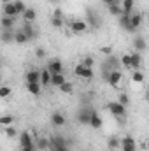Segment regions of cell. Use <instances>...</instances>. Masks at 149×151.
<instances>
[{"instance_id": "obj_47", "label": "cell", "mask_w": 149, "mask_h": 151, "mask_svg": "<svg viewBox=\"0 0 149 151\" xmlns=\"http://www.w3.org/2000/svg\"><path fill=\"white\" fill-rule=\"evenodd\" d=\"M0 81H2V74H0Z\"/></svg>"}, {"instance_id": "obj_41", "label": "cell", "mask_w": 149, "mask_h": 151, "mask_svg": "<svg viewBox=\"0 0 149 151\" xmlns=\"http://www.w3.org/2000/svg\"><path fill=\"white\" fill-rule=\"evenodd\" d=\"M119 2H121V0H102V4L107 5V7H109V5H119Z\"/></svg>"}, {"instance_id": "obj_45", "label": "cell", "mask_w": 149, "mask_h": 151, "mask_svg": "<svg viewBox=\"0 0 149 151\" xmlns=\"http://www.w3.org/2000/svg\"><path fill=\"white\" fill-rule=\"evenodd\" d=\"M9 2H12V0H0V4L4 5V4H9Z\"/></svg>"}, {"instance_id": "obj_3", "label": "cell", "mask_w": 149, "mask_h": 151, "mask_svg": "<svg viewBox=\"0 0 149 151\" xmlns=\"http://www.w3.org/2000/svg\"><path fill=\"white\" fill-rule=\"evenodd\" d=\"M91 109H93V107H90V106H82L81 109H77L75 119H77L81 125H88V123H90V113H91Z\"/></svg>"}, {"instance_id": "obj_9", "label": "cell", "mask_w": 149, "mask_h": 151, "mask_svg": "<svg viewBox=\"0 0 149 151\" xmlns=\"http://www.w3.org/2000/svg\"><path fill=\"white\" fill-rule=\"evenodd\" d=\"M19 30L27 35L28 40H34V39L37 37V28L34 27V23H25V21H23V25H21V28H19Z\"/></svg>"}, {"instance_id": "obj_5", "label": "cell", "mask_w": 149, "mask_h": 151, "mask_svg": "<svg viewBox=\"0 0 149 151\" xmlns=\"http://www.w3.org/2000/svg\"><path fill=\"white\" fill-rule=\"evenodd\" d=\"M119 148H121V151H137L135 139L132 135H125L123 139H119Z\"/></svg>"}, {"instance_id": "obj_26", "label": "cell", "mask_w": 149, "mask_h": 151, "mask_svg": "<svg viewBox=\"0 0 149 151\" xmlns=\"http://www.w3.org/2000/svg\"><path fill=\"white\" fill-rule=\"evenodd\" d=\"M49 81H51V72L47 69H42L40 70V79H39L40 86H49Z\"/></svg>"}, {"instance_id": "obj_31", "label": "cell", "mask_w": 149, "mask_h": 151, "mask_svg": "<svg viewBox=\"0 0 149 151\" xmlns=\"http://www.w3.org/2000/svg\"><path fill=\"white\" fill-rule=\"evenodd\" d=\"M60 91H62V93H67V95H70V93L74 91V84H72L70 81H65V83L60 86Z\"/></svg>"}, {"instance_id": "obj_17", "label": "cell", "mask_w": 149, "mask_h": 151, "mask_svg": "<svg viewBox=\"0 0 149 151\" xmlns=\"http://www.w3.org/2000/svg\"><path fill=\"white\" fill-rule=\"evenodd\" d=\"M0 40L5 42V44L14 42V28H2V32H0Z\"/></svg>"}, {"instance_id": "obj_13", "label": "cell", "mask_w": 149, "mask_h": 151, "mask_svg": "<svg viewBox=\"0 0 149 151\" xmlns=\"http://www.w3.org/2000/svg\"><path fill=\"white\" fill-rule=\"evenodd\" d=\"M19 144H21V148H35L30 132H21L19 134Z\"/></svg>"}, {"instance_id": "obj_22", "label": "cell", "mask_w": 149, "mask_h": 151, "mask_svg": "<svg viewBox=\"0 0 149 151\" xmlns=\"http://www.w3.org/2000/svg\"><path fill=\"white\" fill-rule=\"evenodd\" d=\"M133 5H135L133 0H121V2H119V7H121V11H123L125 14H132V12H133Z\"/></svg>"}, {"instance_id": "obj_23", "label": "cell", "mask_w": 149, "mask_h": 151, "mask_svg": "<svg viewBox=\"0 0 149 151\" xmlns=\"http://www.w3.org/2000/svg\"><path fill=\"white\" fill-rule=\"evenodd\" d=\"M65 81H67V79H65V76L63 74H51V81H49V84L54 86V88H60Z\"/></svg>"}, {"instance_id": "obj_42", "label": "cell", "mask_w": 149, "mask_h": 151, "mask_svg": "<svg viewBox=\"0 0 149 151\" xmlns=\"http://www.w3.org/2000/svg\"><path fill=\"white\" fill-rule=\"evenodd\" d=\"M100 51L105 55V56H109V55H112V47L111 46H104V47H100Z\"/></svg>"}, {"instance_id": "obj_7", "label": "cell", "mask_w": 149, "mask_h": 151, "mask_svg": "<svg viewBox=\"0 0 149 151\" xmlns=\"http://www.w3.org/2000/svg\"><path fill=\"white\" fill-rule=\"evenodd\" d=\"M51 74H63V63L60 58H51L47 62V67H46Z\"/></svg>"}, {"instance_id": "obj_46", "label": "cell", "mask_w": 149, "mask_h": 151, "mask_svg": "<svg viewBox=\"0 0 149 151\" xmlns=\"http://www.w3.org/2000/svg\"><path fill=\"white\" fill-rule=\"evenodd\" d=\"M49 2H51V4H58L60 0H49Z\"/></svg>"}, {"instance_id": "obj_19", "label": "cell", "mask_w": 149, "mask_h": 151, "mask_svg": "<svg viewBox=\"0 0 149 151\" xmlns=\"http://www.w3.org/2000/svg\"><path fill=\"white\" fill-rule=\"evenodd\" d=\"M2 12H4V16H11V18H18V16H19L12 2H9V4H4V5H2Z\"/></svg>"}, {"instance_id": "obj_25", "label": "cell", "mask_w": 149, "mask_h": 151, "mask_svg": "<svg viewBox=\"0 0 149 151\" xmlns=\"http://www.w3.org/2000/svg\"><path fill=\"white\" fill-rule=\"evenodd\" d=\"M27 91L30 93V95H40V91H42V88H40V83H27Z\"/></svg>"}, {"instance_id": "obj_4", "label": "cell", "mask_w": 149, "mask_h": 151, "mask_svg": "<svg viewBox=\"0 0 149 151\" xmlns=\"http://www.w3.org/2000/svg\"><path fill=\"white\" fill-rule=\"evenodd\" d=\"M74 74L77 77H81V79H84V81H90V79H93V69H90V67H84V65H75L74 69Z\"/></svg>"}, {"instance_id": "obj_37", "label": "cell", "mask_w": 149, "mask_h": 151, "mask_svg": "<svg viewBox=\"0 0 149 151\" xmlns=\"http://www.w3.org/2000/svg\"><path fill=\"white\" fill-rule=\"evenodd\" d=\"M117 102H119L121 106H125V107H126V106L130 104V97H128L126 93H119V97H117Z\"/></svg>"}, {"instance_id": "obj_24", "label": "cell", "mask_w": 149, "mask_h": 151, "mask_svg": "<svg viewBox=\"0 0 149 151\" xmlns=\"http://www.w3.org/2000/svg\"><path fill=\"white\" fill-rule=\"evenodd\" d=\"M16 19H18V18H11V16H4V14H2V18H0V25H2V28H14Z\"/></svg>"}, {"instance_id": "obj_15", "label": "cell", "mask_w": 149, "mask_h": 151, "mask_svg": "<svg viewBox=\"0 0 149 151\" xmlns=\"http://www.w3.org/2000/svg\"><path fill=\"white\" fill-rule=\"evenodd\" d=\"M21 18H23V21H25V23H34V21L37 19V11H35V9H32V7H27V9L23 11Z\"/></svg>"}, {"instance_id": "obj_39", "label": "cell", "mask_w": 149, "mask_h": 151, "mask_svg": "<svg viewBox=\"0 0 149 151\" xmlns=\"http://www.w3.org/2000/svg\"><path fill=\"white\" fill-rule=\"evenodd\" d=\"M4 132H5V135H7V137H16V135H18V130H16L12 125L5 127V130H4Z\"/></svg>"}, {"instance_id": "obj_43", "label": "cell", "mask_w": 149, "mask_h": 151, "mask_svg": "<svg viewBox=\"0 0 149 151\" xmlns=\"http://www.w3.org/2000/svg\"><path fill=\"white\" fill-rule=\"evenodd\" d=\"M51 151H69V148H63L62 146V148H54V150H51Z\"/></svg>"}, {"instance_id": "obj_6", "label": "cell", "mask_w": 149, "mask_h": 151, "mask_svg": "<svg viewBox=\"0 0 149 151\" xmlns=\"http://www.w3.org/2000/svg\"><path fill=\"white\" fill-rule=\"evenodd\" d=\"M105 81H107V84H109V86L117 88V86H119V83L123 81V72H121V70H111L109 76L105 77Z\"/></svg>"}, {"instance_id": "obj_27", "label": "cell", "mask_w": 149, "mask_h": 151, "mask_svg": "<svg viewBox=\"0 0 149 151\" xmlns=\"http://www.w3.org/2000/svg\"><path fill=\"white\" fill-rule=\"evenodd\" d=\"M34 144H37L39 151H47L49 150V141H47V137H37Z\"/></svg>"}, {"instance_id": "obj_10", "label": "cell", "mask_w": 149, "mask_h": 151, "mask_svg": "<svg viewBox=\"0 0 149 151\" xmlns=\"http://www.w3.org/2000/svg\"><path fill=\"white\" fill-rule=\"evenodd\" d=\"M117 21H119V27H121V28H125L126 32H135V30H133V27H132V23H130V14L121 12V14L117 16Z\"/></svg>"}, {"instance_id": "obj_2", "label": "cell", "mask_w": 149, "mask_h": 151, "mask_svg": "<svg viewBox=\"0 0 149 151\" xmlns=\"http://www.w3.org/2000/svg\"><path fill=\"white\" fill-rule=\"evenodd\" d=\"M107 109L111 111L112 116H116V118H125V114H126V107L125 106H121L117 100H112L107 104Z\"/></svg>"}, {"instance_id": "obj_29", "label": "cell", "mask_w": 149, "mask_h": 151, "mask_svg": "<svg viewBox=\"0 0 149 151\" xmlns=\"http://www.w3.org/2000/svg\"><path fill=\"white\" fill-rule=\"evenodd\" d=\"M14 42H16V44H27L28 39H27V35H25L21 30H14Z\"/></svg>"}, {"instance_id": "obj_44", "label": "cell", "mask_w": 149, "mask_h": 151, "mask_svg": "<svg viewBox=\"0 0 149 151\" xmlns=\"http://www.w3.org/2000/svg\"><path fill=\"white\" fill-rule=\"evenodd\" d=\"M21 151H35V148H21Z\"/></svg>"}, {"instance_id": "obj_38", "label": "cell", "mask_w": 149, "mask_h": 151, "mask_svg": "<svg viewBox=\"0 0 149 151\" xmlns=\"http://www.w3.org/2000/svg\"><path fill=\"white\" fill-rule=\"evenodd\" d=\"M107 9H109V14H111V16H116V18H117V16H119V14L123 12L119 5H109Z\"/></svg>"}, {"instance_id": "obj_40", "label": "cell", "mask_w": 149, "mask_h": 151, "mask_svg": "<svg viewBox=\"0 0 149 151\" xmlns=\"http://www.w3.org/2000/svg\"><path fill=\"white\" fill-rule=\"evenodd\" d=\"M35 58L37 60H44L46 58V49L44 47H35Z\"/></svg>"}, {"instance_id": "obj_1", "label": "cell", "mask_w": 149, "mask_h": 151, "mask_svg": "<svg viewBox=\"0 0 149 151\" xmlns=\"http://www.w3.org/2000/svg\"><path fill=\"white\" fill-rule=\"evenodd\" d=\"M63 25H65V14L60 7H56L51 14V27L53 28H62Z\"/></svg>"}, {"instance_id": "obj_16", "label": "cell", "mask_w": 149, "mask_h": 151, "mask_svg": "<svg viewBox=\"0 0 149 151\" xmlns=\"http://www.w3.org/2000/svg\"><path fill=\"white\" fill-rule=\"evenodd\" d=\"M130 23H132L133 30H139L140 25L144 23V14H140V12H132V14H130Z\"/></svg>"}, {"instance_id": "obj_28", "label": "cell", "mask_w": 149, "mask_h": 151, "mask_svg": "<svg viewBox=\"0 0 149 151\" xmlns=\"http://www.w3.org/2000/svg\"><path fill=\"white\" fill-rule=\"evenodd\" d=\"M107 148H109L111 151L119 150V137H116V135H111V137L107 139Z\"/></svg>"}, {"instance_id": "obj_32", "label": "cell", "mask_w": 149, "mask_h": 151, "mask_svg": "<svg viewBox=\"0 0 149 151\" xmlns=\"http://www.w3.org/2000/svg\"><path fill=\"white\" fill-rule=\"evenodd\" d=\"M12 4H14V7H16V11H18V14L21 16V14H23V11L27 9V4H25L23 0H12Z\"/></svg>"}, {"instance_id": "obj_21", "label": "cell", "mask_w": 149, "mask_h": 151, "mask_svg": "<svg viewBox=\"0 0 149 151\" xmlns=\"http://www.w3.org/2000/svg\"><path fill=\"white\" fill-rule=\"evenodd\" d=\"M25 79H27V83H39V79H40V70H39V69H30V70H27Z\"/></svg>"}, {"instance_id": "obj_14", "label": "cell", "mask_w": 149, "mask_h": 151, "mask_svg": "<svg viewBox=\"0 0 149 151\" xmlns=\"http://www.w3.org/2000/svg\"><path fill=\"white\" fill-rule=\"evenodd\" d=\"M51 123H53L54 127H58V128H60V127H65L67 118L60 113V111H54V113H51Z\"/></svg>"}, {"instance_id": "obj_36", "label": "cell", "mask_w": 149, "mask_h": 151, "mask_svg": "<svg viewBox=\"0 0 149 151\" xmlns=\"http://www.w3.org/2000/svg\"><path fill=\"white\" fill-rule=\"evenodd\" d=\"M132 81H133V83H144V74H142L140 70H133Z\"/></svg>"}, {"instance_id": "obj_35", "label": "cell", "mask_w": 149, "mask_h": 151, "mask_svg": "<svg viewBox=\"0 0 149 151\" xmlns=\"http://www.w3.org/2000/svg\"><path fill=\"white\" fill-rule=\"evenodd\" d=\"M119 63H121L123 67L130 69V53H125V55H121V58H119Z\"/></svg>"}, {"instance_id": "obj_18", "label": "cell", "mask_w": 149, "mask_h": 151, "mask_svg": "<svg viewBox=\"0 0 149 151\" xmlns=\"http://www.w3.org/2000/svg\"><path fill=\"white\" fill-rule=\"evenodd\" d=\"M102 118H100V114L97 113L95 109H91V113H90V123L88 125H91L93 128H102Z\"/></svg>"}, {"instance_id": "obj_12", "label": "cell", "mask_w": 149, "mask_h": 151, "mask_svg": "<svg viewBox=\"0 0 149 151\" xmlns=\"http://www.w3.org/2000/svg\"><path fill=\"white\" fill-rule=\"evenodd\" d=\"M140 65H142V55H140V53H137V51L130 53V69L139 70V69H140Z\"/></svg>"}, {"instance_id": "obj_11", "label": "cell", "mask_w": 149, "mask_h": 151, "mask_svg": "<svg viewBox=\"0 0 149 151\" xmlns=\"http://www.w3.org/2000/svg\"><path fill=\"white\" fill-rule=\"evenodd\" d=\"M86 19H88V21H86V23H88V27H91V28H98V27L102 25V21H100L98 14H97L95 11H91V9L88 11V18H86Z\"/></svg>"}, {"instance_id": "obj_30", "label": "cell", "mask_w": 149, "mask_h": 151, "mask_svg": "<svg viewBox=\"0 0 149 151\" xmlns=\"http://www.w3.org/2000/svg\"><path fill=\"white\" fill-rule=\"evenodd\" d=\"M14 123V116L12 114H4V116H0V125L2 127H9V125H12Z\"/></svg>"}, {"instance_id": "obj_34", "label": "cell", "mask_w": 149, "mask_h": 151, "mask_svg": "<svg viewBox=\"0 0 149 151\" xmlns=\"http://www.w3.org/2000/svg\"><path fill=\"white\" fill-rule=\"evenodd\" d=\"M81 65H84V67H90V69H93V65H95V60H93V56H84V58L81 60Z\"/></svg>"}, {"instance_id": "obj_33", "label": "cell", "mask_w": 149, "mask_h": 151, "mask_svg": "<svg viewBox=\"0 0 149 151\" xmlns=\"http://www.w3.org/2000/svg\"><path fill=\"white\" fill-rule=\"evenodd\" d=\"M11 93H12L11 86H7V84L0 86V99H7V97H11Z\"/></svg>"}, {"instance_id": "obj_20", "label": "cell", "mask_w": 149, "mask_h": 151, "mask_svg": "<svg viewBox=\"0 0 149 151\" xmlns=\"http://www.w3.org/2000/svg\"><path fill=\"white\" fill-rule=\"evenodd\" d=\"M133 47H135V51H137V53H142V51L148 47L146 39L142 37V35H135V39H133Z\"/></svg>"}, {"instance_id": "obj_8", "label": "cell", "mask_w": 149, "mask_h": 151, "mask_svg": "<svg viewBox=\"0 0 149 151\" xmlns=\"http://www.w3.org/2000/svg\"><path fill=\"white\" fill-rule=\"evenodd\" d=\"M88 30V23L84 19H72L70 21V32L72 34H84Z\"/></svg>"}]
</instances>
